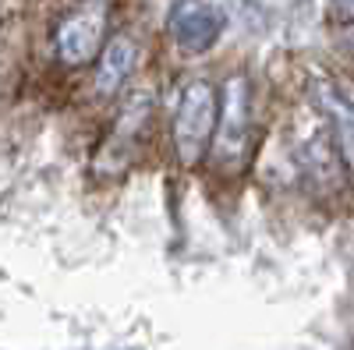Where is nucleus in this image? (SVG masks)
I'll list each match as a JSON object with an SVG mask.
<instances>
[{"label":"nucleus","mask_w":354,"mask_h":350,"mask_svg":"<svg viewBox=\"0 0 354 350\" xmlns=\"http://www.w3.org/2000/svg\"><path fill=\"white\" fill-rule=\"evenodd\" d=\"M248 142V78L234 75L223 89L220 124H216V159L234 163Z\"/></svg>","instance_id":"20e7f679"},{"label":"nucleus","mask_w":354,"mask_h":350,"mask_svg":"<svg viewBox=\"0 0 354 350\" xmlns=\"http://www.w3.org/2000/svg\"><path fill=\"white\" fill-rule=\"evenodd\" d=\"M167 28L181 50L205 53L223 32V11L209 4V0H177L170 8Z\"/></svg>","instance_id":"7ed1b4c3"},{"label":"nucleus","mask_w":354,"mask_h":350,"mask_svg":"<svg viewBox=\"0 0 354 350\" xmlns=\"http://www.w3.org/2000/svg\"><path fill=\"white\" fill-rule=\"evenodd\" d=\"M333 4H337V14L340 18H351L354 21V0H333Z\"/></svg>","instance_id":"0eeeda50"},{"label":"nucleus","mask_w":354,"mask_h":350,"mask_svg":"<svg viewBox=\"0 0 354 350\" xmlns=\"http://www.w3.org/2000/svg\"><path fill=\"white\" fill-rule=\"evenodd\" d=\"M220 124V103L216 89L205 78H192L181 85V99H177L174 113V145H177V159L181 163H198L205 153L209 138L216 135Z\"/></svg>","instance_id":"f257e3e1"},{"label":"nucleus","mask_w":354,"mask_h":350,"mask_svg":"<svg viewBox=\"0 0 354 350\" xmlns=\"http://www.w3.org/2000/svg\"><path fill=\"white\" fill-rule=\"evenodd\" d=\"M138 64V46L131 36H113L103 53H100V64H96V89L100 96H113L117 89H124V81L135 75Z\"/></svg>","instance_id":"423d86ee"},{"label":"nucleus","mask_w":354,"mask_h":350,"mask_svg":"<svg viewBox=\"0 0 354 350\" xmlns=\"http://www.w3.org/2000/svg\"><path fill=\"white\" fill-rule=\"evenodd\" d=\"M103 32H106V4L103 0H82L75 11L64 14V21L53 32L61 64L68 68L93 64L103 53Z\"/></svg>","instance_id":"f03ea898"},{"label":"nucleus","mask_w":354,"mask_h":350,"mask_svg":"<svg viewBox=\"0 0 354 350\" xmlns=\"http://www.w3.org/2000/svg\"><path fill=\"white\" fill-rule=\"evenodd\" d=\"M312 103L319 106L322 117H326L340 163L354 173V103L337 89L333 81H315L312 85Z\"/></svg>","instance_id":"39448f33"}]
</instances>
